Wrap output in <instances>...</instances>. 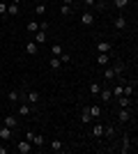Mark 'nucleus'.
Returning a JSON list of instances; mask_svg holds the SVG:
<instances>
[{"label":"nucleus","instance_id":"f257e3e1","mask_svg":"<svg viewBox=\"0 0 138 154\" xmlns=\"http://www.w3.org/2000/svg\"><path fill=\"white\" fill-rule=\"evenodd\" d=\"M26 140L32 143V147H44V145H46V138L39 136V134H35L32 129H28V131H26Z\"/></svg>","mask_w":138,"mask_h":154},{"label":"nucleus","instance_id":"f03ea898","mask_svg":"<svg viewBox=\"0 0 138 154\" xmlns=\"http://www.w3.org/2000/svg\"><path fill=\"white\" fill-rule=\"evenodd\" d=\"M16 152L19 154H30L32 152V143L30 140H19L16 143Z\"/></svg>","mask_w":138,"mask_h":154},{"label":"nucleus","instance_id":"7ed1b4c3","mask_svg":"<svg viewBox=\"0 0 138 154\" xmlns=\"http://www.w3.org/2000/svg\"><path fill=\"white\" fill-rule=\"evenodd\" d=\"M118 122H120V124L131 122V108H120V113H118Z\"/></svg>","mask_w":138,"mask_h":154},{"label":"nucleus","instance_id":"20e7f679","mask_svg":"<svg viewBox=\"0 0 138 154\" xmlns=\"http://www.w3.org/2000/svg\"><path fill=\"white\" fill-rule=\"evenodd\" d=\"M81 23H83V26H92V23H94V12H92V9H85V12L81 14Z\"/></svg>","mask_w":138,"mask_h":154},{"label":"nucleus","instance_id":"39448f33","mask_svg":"<svg viewBox=\"0 0 138 154\" xmlns=\"http://www.w3.org/2000/svg\"><path fill=\"white\" fill-rule=\"evenodd\" d=\"M2 124H5V127H9L14 131V129L19 127V115H5V120H2Z\"/></svg>","mask_w":138,"mask_h":154},{"label":"nucleus","instance_id":"423d86ee","mask_svg":"<svg viewBox=\"0 0 138 154\" xmlns=\"http://www.w3.org/2000/svg\"><path fill=\"white\" fill-rule=\"evenodd\" d=\"M46 39H48V35H46V30H37V32H35V35H32V42H35V44H46Z\"/></svg>","mask_w":138,"mask_h":154},{"label":"nucleus","instance_id":"0eeeda50","mask_svg":"<svg viewBox=\"0 0 138 154\" xmlns=\"http://www.w3.org/2000/svg\"><path fill=\"white\" fill-rule=\"evenodd\" d=\"M118 106L120 108H131L133 106V97H124V94L118 97Z\"/></svg>","mask_w":138,"mask_h":154},{"label":"nucleus","instance_id":"6e6552de","mask_svg":"<svg viewBox=\"0 0 138 154\" xmlns=\"http://www.w3.org/2000/svg\"><path fill=\"white\" fill-rule=\"evenodd\" d=\"M23 51H26L28 55H37V53H39V44H35V42H28V44L23 46Z\"/></svg>","mask_w":138,"mask_h":154},{"label":"nucleus","instance_id":"1a4fd4ad","mask_svg":"<svg viewBox=\"0 0 138 154\" xmlns=\"http://www.w3.org/2000/svg\"><path fill=\"white\" fill-rule=\"evenodd\" d=\"M97 64L99 67H108V64H111V53H99L97 55Z\"/></svg>","mask_w":138,"mask_h":154},{"label":"nucleus","instance_id":"9d476101","mask_svg":"<svg viewBox=\"0 0 138 154\" xmlns=\"http://www.w3.org/2000/svg\"><path fill=\"white\" fill-rule=\"evenodd\" d=\"M131 147H133V145H131V138L124 134V136H122V147H120V152L127 154V152H131Z\"/></svg>","mask_w":138,"mask_h":154},{"label":"nucleus","instance_id":"9b49d317","mask_svg":"<svg viewBox=\"0 0 138 154\" xmlns=\"http://www.w3.org/2000/svg\"><path fill=\"white\" fill-rule=\"evenodd\" d=\"M99 99H101L104 103H111V101H113V92L108 90V88H101V92H99Z\"/></svg>","mask_w":138,"mask_h":154},{"label":"nucleus","instance_id":"f8f14e48","mask_svg":"<svg viewBox=\"0 0 138 154\" xmlns=\"http://www.w3.org/2000/svg\"><path fill=\"white\" fill-rule=\"evenodd\" d=\"M113 44L111 42H97V53H111Z\"/></svg>","mask_w":138,"mask_h":154},{"label":"nucleus","instance_id":"ddd939ff","mask_svg":"<svg viewBox=\"0 0 138 154\" xmlns=\"http://www.w3.org/2000/svg\"><path fill=\"white\" fill-rule=\"evenodd\" d=\"M90 134H92V138H104V124H94V127L90 129Z\"/></svg>","mask_w":138,"mask_h":154},{"label":"nucleus","instance_id":"4468645a","mask_svg":"<svg viewBox=\"0 0 138 154\" xmlns=\"http://www.w3.org/2000/svg\"><path fill=\"white\" fill-rule=\"evenodd\" d=\"M30 113H32V108H30L28 103H21L19 108H16V115H19V117H28Z\"/></svg>","mask_w":138,"mask_h":154},{"label":"nucleus","instance_id":"2eb2a0df","mask_svg":"<svg viewBox=\"0 0 138 154\" xmlns=\"http://www.w3.org/2000/svg\"><path fill=\"white\" fill-rule=\"evenodd\" d=\"M85 110L90 113L92 120H99V115H101V106H85Z\"/></svg>","mask_w":138,"mask_h":154},{"label":"nucleus","instance_id":"dca6fc26","mask_svg":"<svg viewBox=\"0 0 138 154\" xmlns=\"http://www.w3.org/2000/svg\"><path fill=\"white\" fill-rule=\"evenodd\" d=\"M26 99H28L30 103H39L41 97H39V92H37V90H28V92H26Z\"/></svg>","mask_w":138,"mask_h":154},{"label":"nucleus","instance_id":"f3484780","mask_svg":"<svg viewBox=\"0 0 138 154\" xmlns=\"http://www.w3.org/2000/svg\"><path fill=\"white\" fill-rule=\"evenodd\" d=\"M48 147H51V152H65V149H67L60 140H51V143H48Z\"/></svg>","mask_w":138,"mask_h":154},{"label":"nucleus","instance_id":"a211bd4d","mask_svg":"<svg viewBox=\"0 0 138 154\" xmlns=\"http://www.w3.org/2000/svg\"><path fill=\"white\" fill-rule=\"evenodd\" d=\"M115 30H127V16H118V19H115Z\"/></svg>","mask_w":138,"mask_h":154},{"label":"nucleus","instance_id":"6ab92c4d","mask_svg":"<svg viewBox=\"0 0 138 154\" xmlns=\"http://www.w3.org/2000/svg\"><path fill=\"white\" fill-rule=\"evenodd\" d=\"M26 30H28V35H35V32L39 30V21H28Z\"/></svg>","mask_w":138,"mask_h":154},{"label":"nucleus","instance_id":"aec40b11","mask_svg":"<svg viewBox=\"0 0 138 154\" xmlns=\"http://www.w3.org/2000/svg\"><path fill=\"white\" fill-rule=\"evenodd\" d=\"M104 136L108 138V140H113V138H115V127H113V124H106L104 127Z\"/></svg>","mask_w":138,"mask_h":154},{"label":"nucleus","instance_id":"412c9836","mask_svg":"<svg viewBox=\"0 0 138 154\" xmlns=\"http://www.w3.org/2000/svg\"><path fill=\"white\" fill-rule=\"evenodd\" d=\"M104 78H106V81H113V78H115V69H113L111 64L104 67Z\"/></svg>","mask_w":138,"mask_h":154},{"label":"nucleus","instance_id":"4be33fe9","mask_svg":"<svg viewBox=\"0 0 138 154\" xmlns=\"http://www.w3.org/2000/svg\"><path fill=\"white\" fill-rule=\"evenodd\" d=\"M0 138H2V140H9V138H12V129L2 124V129H0Z\"/></svg>","mask_w":138,"mask_h":154},{"label":"nucleus","instance_id":"5701e85b","mask_svg":"<svg viewBox=\"0 0 138 154\" xmlns=\"http://www.w3.org/2000/svg\"><path fill=\"white\" fill-rule=\"evenodd\" d=\"M7 16H19V5L9 2V5H7Z\"/></svg>","mask_w":138,"mask_h":154},{"label":"nucleus","instance_id":"b1692460","mask_svg":"<svg viewBox=\"0 0 138 154\" xmlns=\"http://www.w3.org/2000/svg\"><path fill=\"white\" fill-rule=\"evenodd\" d=\"M60 64H62V62H60V58H55V55L48 60V67H51L53 71H58V69H60Z\"/></svg>","mask_w":138,"mask_h":154},{"label":"nucleus","instance_id":"393cba45","mask_svg":"<svg viewBox=\"0 0 138 154\" xmlns=\"http://www.w3.org/2000/svg\"><path fill=\"white\" fill-rule=\"evenodd\" d=\"M101 88H104V85H99V83H90V94H92V97H99Z\"/></svg>","mask_w":138,"mask_h":154},{"label":"nucleus","instance_id":"a878e982","mask_svg":"<svg viewBox=\"0 0 138 154\" xmlns=\"http://www.w3.org/2000/svg\"><path fill=\"white\" fill-rule=\"evenodd\" d=\"M60 14H62V16H72V14H74V7L72 5H62V7H60Z\"/></svg>","mask_w":138,"mask_h":154},{"label":"nucleus","instance_id":"bb28decb","mask_svg":"<svg viewBox=\"0 0 138 154\" xmlns=\"http://www.w3.org/2000/svg\"><path fill=\"white\" fill-rule=\"evenodd\" d=\"M7 99H9V101H12V103H16V101H19V99H21V92H19V90H12V92H9V94H7Z\"/></svg>","mask_w":138,"mask_h":154},{"label":"nucleus","instance_id":"cd10ccee","mask_svg":"<svg viewBox=\"0 0 138 154\" xmlns=\"http://www.w3.org/2000/svg\"><path fill=\"white\" fill-rule=\"evenodd\" d=\"M81 122H83V124H90V122H92V117H90V113H87L85 108L81 110Z\"/></svg>","mask_w":138,"mask_h":154},{"label":"nucleus","instance_id":"c85d7f7f","mask_svg":"<svg viewBox=\"0 0 138 154\" xmlns=\"http://www.w3.org/2000/svg\"><path fill=\"white\" fill-rule=\"evenodd\" d=\"M46 9H48V7H46L44 2H39V5L35 7V14H39V16H44V14H46Z\"/></svg>","mask_w":138,"mask_h":154},{"label":"nucleus","instance_id":"c756f323","mask_svg":"<svg viewBox=\"0 0 138 154\" xmlns=\"http://www.w3.org/2000/svg\"><path fill=\"white\" fill-rule=\"evenodd\" d=\"M58 58H60V62H62V64H69V62H72V55H67V53H65V51L60 53Z\"/></svg>","mask_w":138,"mask_h":154},{"label":"nucleus","instance_id":"7c9ffc66","mask_svg":"<svg viewBox=\"0 0 138 154\" xmlns=\"http://www.w3.org/2000/svg\"><path fill=\"white\" fill-rule=\"evenodd\" d=\"M51 53L55 55V58H58L60 53H62V46H60V44H51Z\"/></svg>","mask_w":138,"mask_h":154},{"label":"nucleus","instance_id":"2f4dec72","mask_svg":"<svg viewBox=\"0 0 138 154\" xmlns=\"http://www.w3.org/2000/svg\"><path fill=\"white\" fill-rule=\"evenodd\" d=\"M113 69H115V76H120V74L124 71V64H122V62H118V64H113Z\"/></svg>","mask_w":138,"mask_h":154},{"label":"nucleus","instance_id":"473e14b6","mask_svg":"<svg viewBox=\"0 0 138 154\" xmlns=\"http://www.w3.org/2000/svg\"><path fill=\"white\" fill-rule=\"evenodd\" d=\"M113 2H115V7H118V9H124V7L129 5V0H113Z\"/></svg>","mask_w":138,"mask_h":154},{"label":"nucleus","instance_id":"72a5a7b5","mask_svg":"<svg viewBox=\"0 0 138 154\" xmlns=\"http://www.w3.org/2000/svg\"><path fill=\"white\" fill-rule=\"evenodd\" d=\"M111 92H113V97H115V99H118V97H122V85H115Z\"/></svg>","mask_w":138,"mask_h":154},{"label":"nucleus","instance_id":"f704fd0d","mask_svg":"<svg viewBox=\"0 0 138 154\" xmlns=\"http://www.w3.org/2000/svg\"><path fill=\"white\" fill-rule=\"evenodd\" d=\"M0 16H7V2L0 0Z\"/></svg>","mask_w":138,"mask_h":154},{"label":"nucleus","instance_id":"c9c22d12","mask_svg":"<svg viewBox=\"0 0 138 154\" xmlns=\"http://www.w3.org/2000/svg\"><path fill=\"white\" fill-rule=\"evenodd\" d=\"M81 2H83V5H85V7H87V9H92V7L97 5V2H94V0H81Z\"/></svg>","mask_w":138,"mask_h":154},{"label":"nucleus","instance_id":"e433bc0d","mask_svg":"<svg viewBox=\"0 0 138 154\" xmlns=\"http://www.w3.org/2000/svg\"><path fill=\"white\" fill-rule=\"evenodd\" d=\"M48 28H51L48 21H39V30H48Z\"/></svg>","mask_w":138,"mask_h":154},{"label":"nucleus","instance_id":"4c0bfd02","mask_svg":"<svg viewBox=\"0 0 138 154\" xmlns=\"http://www.w3.org/2000/svg\"><path fill=\"white\" fill-rule=\"evenodd\" d=\"M74 2L76 0H62V5H72V7H74Z\"/></svg>","mask_w":138,"mask_h":154},{"label":"nucleus","instance_id":"58836bf2","mask_svg":"<svg viewBox=\"0 0 138 154\" xmlns=\"http://www.w3.org/2000/svg\"><path fill=\"white\" fill-rule=\"evenodd\" d=\"M0 154H7V147H5V145H0Z\"/></svg>","mask_w":138,"mask_h":154},{"label":"nucleus","instance_id":"ea45409f","mask_svg":"<svg viewBox=\"0 0 138 154\" xmlns=\"http://www.w3.org/2000/svg\"><path fill=\"white\" fill-rule=\"evenodd\" d=\"M9 2H14V5H19V2H21V0H9Z\"/></svg>","mask_w":138,"mask_h":154},{"label":"nucleus","instance_id":"a19ab883","mask_svg":"<svg viewBox=\"0 0 138 154\" xmlns=\"http://www.w3.org/2000/svg\"><path fill=\"white\" fill-rule=\"evenodd\" d=\"M94 2H99V5H104V2H106V0H94Z\"/></svg>","mask_w":138,"mask_h":154}]
</instances>
